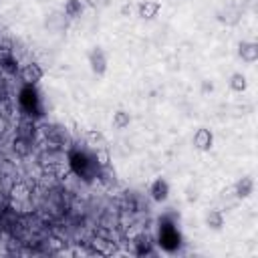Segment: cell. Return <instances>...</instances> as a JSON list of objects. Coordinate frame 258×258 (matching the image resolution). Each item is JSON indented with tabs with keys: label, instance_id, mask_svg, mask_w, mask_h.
<instances>
[{
	"label": "cell",
	"instance_id": "obj_2",
	"mask_svg": "<svg viewBox=\"0 0 258 258\" xmlns=\"http://www.w3.org/2000/svg\"><path fill=\"white\" fill-rule=\"evenodd\" d=\"M19 105L24 117H30V119L43 117V103H41V97L35 85L24 83V87L19 91Z\"/></svg>",
	"mask_w": 258,
	"mask_h": 258
},
{
	"label": "cell",
	"instance_id": "obj_10",
	"mask_svg": "<svg viewBox=\"0 0 258 258\" xmlns=\"http://www.w3.org/2000/svg\"><path fill=\"white\" fill-rule=\"evenodd\" d=\"M113 125H115L117 129H123L125 125H129V115L125 111H117L115 117H113Z\"/></svg>",
	"mask_w": 258,
	"mask_h": 258
},
{
	"label": "cell",
	"instance_id": "obj_5",
	"mask_svg": "<svg viewBox=\"0 0 258 258\" xmlns=\"http://www.w3.org/2000/svg\"><path fill=\"white\" fill-rule=\"evenodd\" d=\"M168 182H164V180H155L153 182V186H151V198L155 200V202H164L166 198H168Z\"/></svg>",
	"mask_w": 258,
	"mask_h": 258
},
{
	"label": "cell",
	"instance_id": "obj_11",
	"mask_svg": "<svg viewBox=\"0 0 258 258\" xmlns=\"http://www.w3.org/2000/svg\"><path fill=\"white\" fill-rule=\"evenodd\" d=\"M244 85H246V83H244V77H240V75H236V77H234V83H232V87L240 91V89H244Z\"/></svg>",
	"mask_w": 258,
	"mask_h": 258
},
{
	"label": "cell",
	"instance_id": "obj_8",
	"mask_svg": "<svg viewBox=\"0 0 258 258\" xmlns=\"http://www.w3.org/2000/svg\"><path fill=\"white\" fill-rule=\"evenodd\" d=\"M157 10H159L157 2H143L139 6V14L143 16V19H153V16L157 14Z\"/></svg>",
	"mask_w": 258,
	"mask_h": 258
},
{
	"label": "cell",
	"instance_id": "obj_3",
	"mask_svg": "<svg viewBox=\"0 0 258 258\" xmlns=\"http://www.w3.org/2000/svg\"><path fill=\"white\" fill-rule=\"evenodd\" d=\"M157 242H159V246L164 248V250H168V252H173L177 246H180V242H182V236H180V232H177L175 224L170 222L168 218H164V220L159 222Z\"/></svg>",
	"mask_w": 258,
	"mask_h": 258
},
{
	"label": "cell",
	"instance_id": "obj_4",
	"mask_svg": "<svg viewBox=\"0 0 258 258\" xmlns=\"http://www.w3.org/2000/svg\"><path fill=\"white\" fill-rule=\"evenodd\" d=\"M21 77H22V81L24 83H28V85H35L37 81L43 77V71L39 69V64H24V69H22V73H21Z\"/></svg>",
	"mask_w": 258,
	"mask_h": 258
},
{
	"label": "cell",
	"instance_id": "obj_13",
	"mask_svg": "<svg viewBox=\"0 0 258 258\" xmlns=\"http://www.w3.org/2000/svg\"><path fill=\"white\" fill-rule=\"evenodd\" d=\"M89 4L95 6V8H97V6H105V4H107V0H89Z\"/></svg>",
	"mask_w": 258,
	"mask_h": 258
},
{
	"label": "cell",
	"instance_id": "obj_12",
	"mask_svg": "<svg viewBox=\"0 0 258 258\" xmlns=\"http://www.w3.org/2000/svg\"><path fill=\"white\" fill-rule=\"evenodd\" d=\"M240 53H248V55H246V59H248V61H252V59H254V46H252V44H248V46L242 48Z\"/></svg>",
	"mask_w": 258,
	"mask_h": 258
},
{
	"label": "cell",
	"instance_id": "obj_1",
	"mask_svg": "<svg viewBox=\"0 0 258 258\" xmlns=\"http://www.w3.org/2000/svg\"><path fill=\"white\" fill-rule=\"evenodd\" d=\"M69 168L77 177L85 182H91L101 175V161L97 157V153L81 148H73L69 151Z\"/></svg>",
	"mask_w": 258,
	"mask_h": 258
},
{
	"label": "cell",
	"instance_id": "obj_6",
	"mask_svg": "<svg viewBox=\"0 0 258 258\" xmlns=\"http://www.w3.org/2000/svg\"><path fill=\"white\" fill-rule=\"evenodd\" d=\"M194 143H196L200 150H208L210 145H212V135H210V131H206V129H200V131L194 135Z\"/></svg>",
	"mask_w": 258,
	"mask_h": 258
},
{
	"label": "cell",
	"instance_id": "obj_7",
	"mask_svg": "<svg viewBox=\"0 0 258 258\" xmlns=\"http://www.w3.org/2000/svg\"><path fill=\"white\" fill-rule=\"evenodd\" d=\"M91 67H93L95 73H103L105 71V57H103V53L99 51V48L91 53Z\"/></svg>",
	"mask_w": 258,
	"mask_h": 258
},
{
	"label": "cell",
	"instance_id": "obj_9",
	"mask_svg": "<svg viewBox=\"0 0 258 258\" xmlns=\"http://www.w3.org/2000/svg\"><path fill=\"white\" fill-rule=\"evenodd\" d=\"M81 10H83V6H81V0H67V4H64V14L71 16V19L79 16Z\"/></svg>",
	"mask_w": 258,
	"mask_h": 258
}]
</instances>
